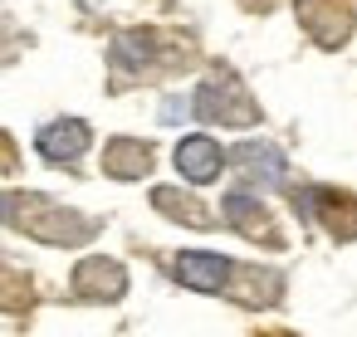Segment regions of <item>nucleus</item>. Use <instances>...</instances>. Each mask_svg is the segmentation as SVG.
I'll return each mask as SVG.
<instances>
[{"label": "nucleus", "mask_w": 357, "mask_h": 337, "mask_svg": "<svg viewBox=\"0 0 357 337\" xmlns=\"http://www.w3.org/2000/svg\"><path fill=\"white\" fill-rule=\"evenodd\" d=\"M220 166H225V152H220L211 137H186V142L176 147V171H181L186 181H196V186L215 181Z\"/></svg>", "instance_id": "nucleus-2"}, {"label": "nucleus", "mask_w": 357, "mask_h": 337, "mask_svg": "<svg viewBox=\"0 0 357 337\" xmlns=\"http://www.w3.org/2000/svg\"><path fill=\"white\" fill-rule=\"evenodd\" d=\"M230 274H235V264H230L225 254H201V249L176 254V279H181V283H191V288H201V293L225 288V283H230Z\"/></svg>", "instance_id": "nucleus-1"}, {"label": "nucleus", "mask_w": 357, "mask_h": 337, "mask_svg": "<svg viewBox=\"0 0 357 337\" xmlns=\"http://www.w3.org/2000/svg\"><path fill=\"white\" fill-rule=\"evenodd\" d=\"M35 142H40V152H45L50 162H74V157H84V147H89V127H84L79 118H64V123H50Z\"/></svg>", "instance_id": "nucleus-3"}]
</instances>
